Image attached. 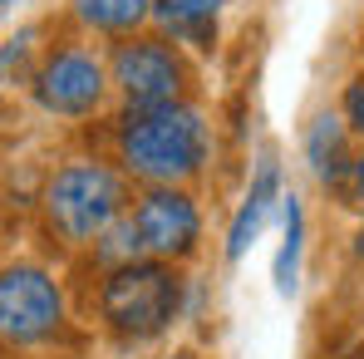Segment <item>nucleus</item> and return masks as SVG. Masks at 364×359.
Listing matches in <instances>:
<instances>
[{"label":"nucleus","instance_id":"nucleus-5","mask_svg":"<svg viewBox=\"0 0 364 359\" xmlns=\"http://www.w3.org/2000/svg\"><path fill=\"white\" fill-rule=\"evenodd\" d=\"M69 325L60 276L40 261H5L0 266V345L40 350L60 340Z\"/></svg>","mask_w":364,"mask_h":359},{"label":"nucleus","instance_id":"nucleus-8","mask_svg":"<svg viewBox=\"0 0 364 359\" xmlns=\"http://www.w3.org/2000/svg\"><path fill=\"white\" fill-rule=\"evenodd\" d=\"M281 197H286V182H281V163L266 153L261 163H256V173H251V187H246L242 207L232 212V227H227V261H242L246 251L261 241L266 232V222H271V212L281 207Z\"/></svg>","mask_w":364,"mask_h":359},{"label":"nucleus","instance_id":"nucleus-9","mask_svg":"<svg viewBox=\"0 0 364 359\" xmlns=\"http://www.w3.org/2000/svg\"><path fill=\"white\" fill-rule=\"evenodd\" d=\"M301 153H305V168L315 173L320 187H335V182L345 178V168H350V158H355V133L345 128L340 109H320L315 119L305 123Z\"/></svg>","mask_w":364,"mask_h":359},{"label":"nucleus","instance_id":"nucleus-2","mask_svg":"<svg viewBox=\"0 0 364 359\" xmlns=\"http://www.w3.org/2000/svg\"><path fill=\"white\" fill-rule=\"evenodd\" d=\"M187 291L192 281L182 276V266L138 256L128 266L99 271L94 310L119 345H153L187 315Z\"/></svg>","mask_w":364,"mask_h":359},{"label":"nucleus","instance_id":"nucleus-12","mask_svg":"<svg viewBox=\"0 0 364 359\" xmlns=\"http://www.w3.org/2000/svg\"><path fill=\"white\" fill-rule=\"evenodd\" d=\"M301 256H305V207L296 192L281 197V246H276V261H271V281H276V296H296L301 286Z\"/></svg>","mask_w":364,"mask_h":359},{"label":"nucleus","instance_id":"nucleus-3","mask_svg":"<svg viewBox=\"0 0 364 359\" xmlns=\"http://www.w3.org/2000/svg\"><path fill=\"white\" fill-rule=\"evenodd\" d=\"M128 202H133L128 178L109 158H64L40 187L45 232L69 251H89L128 212Z\"/></svg>","mask_w":364,"mask_h":359},{"label":"nucleus","instance_id":"nucleus-10","mask_svg":"<svg viewBox=\"0 0 364 359\" xmlns=\"http://www.w3.org/2000/svg\"><path fill=\"white\" fill-rule=\"evenodd\" d=\"M227 5L232 0H153V25L182 50H212Z\"/></svg>","mask_w":364,"mask_h":359},{"label":"nucleus","instance_id":"nucleus-4","mask_svg":"<svg viewBox=\"0 0 364 359\" xmlns=\"http://www.w3.org/2000/svg\"><path fill=\"white\" fill-rule=\"evenodd\" d=\"M109 64V89L119 94L123 109H153V104H182L192 94V64L158 30H138L128 40H114L104 55Z\"/></svg>","mask_w":364,"mask_h":359},{"label":"nucleus","instance_id":"nucleus-11","mask_svg":"<svg viewBox=\"0 0 364 359\" xmlns=\"http://www.w3.org/2000/svg\"><path fill=\"white\" fill-rule=\"evenodd\" d=\"M74 20L89 35L128 40V35L153 25V0H74Z\"/></svg>","mask_w":364,"mask_h":359},{"label":"nucleus","instance_id":"nucleus-16","mask_svg":"<svg viewBox=\"0 0 364 359\" xmlns=\"http://www.w3.org/2000/svg\"><path fill=\"white\" fill-rule=\"evenodd\" d=\"M168 359H197V355H192V350H173Z\"/></svg>","mask_w":364,"mask_h":359},{"label":"nucleus","instance_id":"nucleus-1","mask_svg":"<svg viewBox=\"0 0 364 359\" xmlns=\"http://www.w3.org/2000/svg\"><path fill=\"white\" fill-rule=\"evenodd\" d=\"M109 143H114V168L143 187H187L212 163V123L192 99L119 109Z\"/></svg>","mask_w":364,"mask_h":359},{"label":"nucleus","instance_id":"nucleus-7","mask_svg":"<svg viewBox=\"0 0 364 359\" xmlns=\"http://www.w3.org/2000/svg\"><path fill=\"white\" fill-rule=\"evenodd\" d=\"M128 222L153 261H192L202 246V202L187 187H143L128 202Z\"/></svg>","mask_w":364,"mask_h":359},{"label":"nucleus","instance_id":"nucleus-14","mask_svg":"<svg viewBox=\"0 0 364 359\" xmlns=\"http://www.w3.org/2000/svg\"><path fill=\"white\" fill-rule=\"evenodd\" d=\"M335 197H340V207H355V212H364V148L350 158V168H345V178L330 187Z\"/></svg>","mask_w":364,"mask_h":359},{"label":"nucleus","instance_id":"nucleus-6","mask_svg":"<svg viewBox=\"0 0 364 359\" xmlns=\"http://www.w3.org/2000/svg\"><path fill=\"white\" fill-rule=\"evenodd\" d=\"M109 94L114 89H109L104 55L79 45V40H64L55 50H45V60L30 74V99L50 119H69V123L99 119L109 109Z\"/></svg>","mask_w":364,"mask_h":359},{"label":"nucleus","instance_id":"nucleus-15","mask_svg":"<svg viewBox=\"0 0 364 359\" xmlns=\"http://www.w3.org/2000/svg\"><path fill=\"white\" fill-rule=\"evenodd\" d=\"M340 119H345V128L355 138H364V69L345 84V94H340Z\"/></svg>","mask_w":364,"mask_h":359},{"label":"nucleus","instance_id":"nucleus-13","mask_svg":"<svg viewBox=\"0 0 364 359\" xmlns=\"http://www.w3.org/2000/svg\"><path fill=\"white\" fill-rule=\"evenodd\" d=\"M89 256H94V266H99V271H114V266H128V261H138V256H143V241H138V232H133L128 212H123L119 222H114L104 237L89 246Z\"/></svg>","mask_w":364,"mask_h":359}]
</instances>
